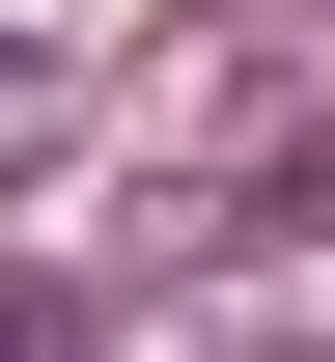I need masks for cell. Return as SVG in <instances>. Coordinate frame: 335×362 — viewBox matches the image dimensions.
Returning <instances> with one entry per match:
<instances>
[{
	"mask_svg": "<svg viewBox=\"0 0 335 362\" xmlns=\"http://www.w3.org/2000/svg\"><path fill=\"white\" fill-rule=\"evenodd\" d=\"M0 362H84V307H56V279H0Z\"/></svg>",
	"mask_w": 335,
	"mask_h": 362,
	"instance_id": "1",
	"label": "cell"
}]
</instances>
